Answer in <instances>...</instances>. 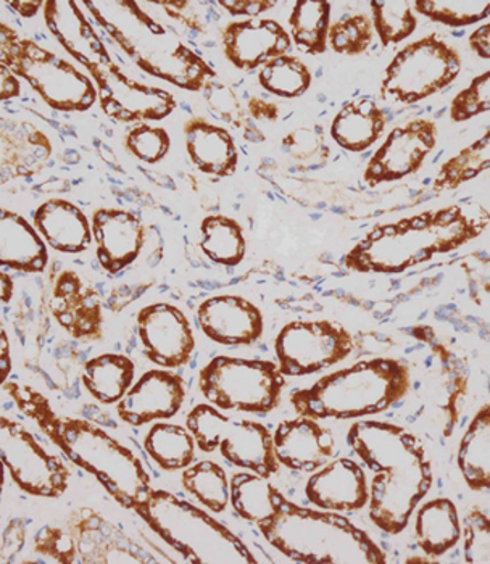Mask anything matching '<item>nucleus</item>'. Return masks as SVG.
Returning <instances> with one entry per match:
<instances>
[{
	"label": "nucleus",
	"mask_w": 490,
	"mask_h": 564,
	"mask_svg": "<svg viewBox=\"0 0 490 564\" xmlns=\"http://www.w3.org/2000/svg\"><path fill=\"white\" fill-rule=\"evenodd\" d=\"M184 399L186 384L179 375L170 369H149L117 403V413L130 426H145L154 421L172 420Z\"/></svg>",
	"instance_id": "obj_17"
},
{
	"label": "nucleus",
	"mask_w": 490,
	"mask_h": 564,
	"mask_svg": "<svg viewBox=\"0 0 490 564\" xmlns=\"http://www.w3.org/2000/svg\"><path fill=\"white\" fill-rule=\"evenodd\" d=\"M138 336L142 354L151 364L163 369H176L189 364L196 350L193 326L178 306L152 304L139 310Z\"/></svg>",
	"instance_id": "obj_16"
},
{
	"label": "nucleus",
	"mask_w": 490,
	"mask_h": 564,
	"mask_svg": "<svg viewBox=\"0 0 490 564\" xmlns=\"http://www.w3.org/2000/svg\"><path fill=\"white\" fill-rule=\"evenodd\" d=\"M490 109V72L476 76L467 89L454 97L448 110L451 123H465Z\"/></svg>",
	"instance_id": "obj_46"
},
{
	"label": "nucleus",
	"mask_w": 490,
	"mask_h": 564,
	"mask_svg": "<svg viewBox=\"0 0 490 564\" xmlns=\"http://www.w3.org/2000/svg\"><path fill=\"white\" fill-rule=\"evenodd\" d=\"M490 166V131L482 138L461 149L457 155L443 163L434 177L433 193L443 194L458 189L479 174L488 172Z\"/></svg>",
	"instance_id": "obj_37"
},
{
	"label": "nucleus",
	"mask_w": 490,
	"mask_h": 564,
	"mask_svg": "<svg viewBox=\"0 0 490 564\" xmlns=\"http://www.w3.org/2000/svg\"><path fill=\"white\" fill-rule=\"evenodd\" d=\"M200 249L214 263L235 268L246 257L247 243L242 226L226 215H208L200 223Z\"/></svg>",
	"instance_id": "obj_36"
},
{
	"label": "nucleus",
	"mask_w": 490,
	"mask_h": 564,
	"mask_svg": "<svg viewBox=\"0 0 490 564\" xmlns=\"http://www.w3.org/2000/svg\"><path fill=\"white\" fill-rule=\"evenodd\" d=\"M353 346L352 334L329 319L291 322L277 334L274 354L284 376L304 378L346 360Z\"/></svg>",
	"instance_id": "obj_14"
},
{
	"label": "nucleus",
	"mask_w": 490,
	"mask_h": 564,
	"mask_svg": "<svg viewBox=\"0 0 490 564\" xmlns=\"http://www.w3.org/2000/svg\"><path fill=\"white\" fill-rule=\"evenodd\" d=\"M124 149L141 162L155 165L168 155L172 138L163 128L151 123L134 124L124 135Z\"/></svg>",
	"instance_id": "obj_45"
},
{
	"label": "nucleus",
	"mask_w": 490,
	"mask_h": 564,
	"mask_svg": "<svg viewBox=\"0 0 490 564\" xmlns=\"http://www.w3.org/2000/svg\"><path fill=\"white\" fill-rule=\"evenodd\" d=\"M221 44L229 64L242 72H252L287 55L292 41L290 33L276 20L249 19L226 24Z\"/></svg>",
	"instance_id": "obj_19"
},
{
	"label": "nucleus",
	"mask_w": 490,
	"mask_h": 564,
	"mask_svg": "<svg viewBox=\"0 0 490 564\" xmlns=\"http://www.w3.org/2000/svg\"><path fill=\"white\" fill-rule=\"evenodd\" d=\"M186 427L204 454L220 451L226 462L268 479L280 471L273 435L263 424L238 420L200 403L187 414Z\"/></svg>",
	"instance_id": "obj_11"
},
{
	"label": "nucleus",
	"mask_w": 490,
	"mask_h": 564,
	"mask_svg": "<svg viewBox=\"0 0 490 564\" xmlns=\"http://www.w3.org/2000/svg\"><path fill=\"white\" fill-rule=\"evenodd\" d=\"M184 141L190 162L200 173L214 177L232 176L238 170L239 152L231 132L207 118L193 117L184 123Z\"/></svg>",
	"instance_id": "obj_25"
},
{
	"label": "nucleus",
	"mask_w": 490,
	"mask_h": 564,
	"mask_svg": "<svg viewBox=\"0 0 490 564\" xmlns=\"http://www.w3.org/2000/svg\"><path fill=\"white\" fill-rule=\"evenodd\" d=\"M10 369H12V358H10L9 336H7L6 327L0 333V384L9 381Z\"/></svg>",
	"instance_id": "obj_53"
},
{
	"label": "nucleus",
	"mask_w": 490,
	"mask_h": 564,
	"mask_svg": "<svg viewBox=\"0 0 490 564\" xmlns=\"http://www.w3.org/2000/svg\"><path fill=\"white\" fill-rule=\"evenodd\" d=\"M2 389L20 412L34 421L73 465L99 480L118 505L134 511L148 499L151 476L141 459L107 431L89 421L54 412L51 402L31 386L7 381Z\"/></svg>",
	"instance_id": "obj_2"
},
{
	"label": "nucleus",
	"mask_w": 490,
	"mask_h": 564,
	"mask_svg": "<svg viewBox=\"0 0 490 564\" xmlns=\"http://www.w3.org/2000/svg\"><path fill=\"white\" fill-rule=\"evenodd\" d=\"M286 376L268 360L215 357L200 369L202 395L215 409L224 412L265 414L281 402Z\"/></svg>",
	"instance_id": "obj_10"
},
{
	"label": "nucleus",
	"mask_w": 490,
	"mask_h": 564,
	"mask_svg": "<svg viewBox=\"0 0 490 564\" xmlns=\"http://www.w3.org/2000/svg\"><path fill=\"white\" fill-rule=\"evenodd\" d=\"M218 6L224 7L232 17H244V20L259 19V15L276 7L271 0H220Z\"/></svg>",
	"instance_id": "obj_49"
},
{
	"label": "nucleus",
	"mask_w": 490,
	"mask_h": 564,
	"mask_svg": "<svg viewBox=\"0 0 490 564\" xmlns=\"http://www.w3.org/2000/svg\"><path fill=\"white\" fill-rule=\"evenodd\" d=\"M52 142L30 121L7 120L0 123V177L9 183L41 173L52 156Z\"/></svg>",
	"instance_id": "obj_24"
},
{
	"label": "nucleus",
	"mask_w": 490,
	"mask_h": 564,
	"mask_svg": "<svg viewBox=\"0 0 490 564\" xmlns=\"http://www.w3.org/2000/svg\"><path fill=\"white\" fill-rule=\"evenodd\" d=\"M135 365L127 355L102 354L86 361L83 384L102 405H117L133 388Z\"/></svg>",
	"instance_id": "obj_32"
},
{
	"label": "nucleus",
	"mask_w": 490,
	"mask_h": 564,
	"mask_svg": "<svg viewBox=\"0 0 490 564\" xmlns=\"http://www.w3.org/2000/svg\"><path fill=\"white\" fill-rule=\"evenodd\" d=\"M305 496L319 510L353 513L363 510L370 500L367 475L357 462L336 458L312 473Z\"/></svg>",
	"instance_id": "obj_21"
},
{
	"label": "nucleus",
	"mask_w": 490,
	"mask_h": 564,
	"mask_svg": "<svg viewBox=\"0 0 490 564\" xmlns=\"http://www.w3.org/2000/svg\"><path fill=\"white\" fill-rule=\"evenodd\" d=\"M142 521L187 563L257 564L235 532L190 501L163 489H152L134 510Z\"/></svg>",
	"instance_id": "obj_8"
},
{
	"label": "nucleus",
	"mask_w": 490,
	"mask_h": 564,
	"mask_svg": "<svg viewBox=\"0 0 490 564\" xmlns=\"http://www.w3.org/2000/svg\"><path fill=\"white\" fill-rule=\"evenodd\" d=\"M436 144L437 127L434 121L418 118L395 127L367 163L364 183L377 187L418 173Z\"/></svg>",
	"instance_id": "obj_15"
},
{
	"label": "nucleus",
	"mask_w": 490,
	"mask_h": 564,
	"mask_svg": "<svg viewBox=\"0 0 490 564\" xmlns=\"http://www.w3.org/2000/svg\"><path fill=\"white\" fill-rule=\"evenodd\" d=\"M347 444L377 473L368 500L370 520L385 534H401L434 482L423 442L399 424L361 420L347 433Z\"/></svg>",
	"instance_id": "obj_1"
},
{
	"label": "nucleus",
	"mask_w": 490,
	"mask_h": 564,
	"mask_svg": "<svg viewBox=\"0 0 490 564\" xmlns=\"http://www.w3.org/2000/svg\"><path fill=\"white\" fill-rule=\"evenodd\" d=\"M22 94L19 76L13 75L6 65H0V100L9 102Z\"/></svg>",
	"instance_id": "obj_51"
},
{
	"label": "nucleus",
	"mask_w": 490,
	"mask_h": 564,
	"mask_svg": "<svg viewBox=\"0 0 490 564\" xmlns=\"http://www.w3.org/2000/svg\"><path fill=\"white\" fill-rule=\"evenodd\" d=\"M458 469L469 489H490V405L475 414L458 447Z\"/></svg>",
	"instance_id": "obj_33"
},
{
	"label": "nucleus",
	"mask_w": 490,
	"mask_h": 564,
	"mask_svg": "<svg viewBox=\"0 0 490 564\" xmlns=\"http://www.w3.org/2000/svg\"><path fill=\"white\" fill-rule=\"evenodd\" d=\"M44 3L45 2H41V0H36V2H31V0H26V2H24V0H15V2H12V0H9L7 6L15 10L23 19H33V17L40 13V10H44Z\"/></svg>",
	"instance_id": "obj_54"
},
{
	"label": "nucleus",
	"mask_w": 490,
	"mask_h": 564,
	"mask_svg": "<svg viewBox=\"0 0 490 564\" xmlns=\"http://www.w3.org/2000/svg\"><path fill=\"white\" fill-rule=\"evenodd\" d=\"M13 291H15V285H13L12 276L6 270L0 271V299H2L3 305L12 301Z\"/></svg>",
	"instance_id": "obj_55"
},
{
	"label": "nucleus",
	"mask_w": 490,
	"mask_h": 564,
	"mask_svg": "<svg viewBox=\"0 0 490 564\" xmlns=\"http://www.w3.org/2000/svg\"><path fill=\"white\" fill-rule=\"evenodd\" d=\"M273 447L277 463L298 473H315L336 455L335 435L307 416L283 421L274 431Z\"/></svg>",
	"instance_id": "obj_23"
},
{
	"label": "nucleus",
	"mask_w": 490,
	"mask_h": 564,
	"mask_svg": "<svg viewBox=\"0 0 490 564\" xmlns=\"http://www.w3.org/2000/svg\"><path fill=\"white\" fill-rule=\"evenodd\" d=\"M461 72V57L437 34L405 45L388 65L382 78L384 102L413 106L446 89Z\"/></svg>",
	"instance_id": "obj_12"
},
{
	"label": "nucleus",
	"mask_w": 490,
	"mask_h": 564,
	"mask_svg": "<svg viewBox=\"0 0 490 564\" xmlns=\"http://www.w3.org/2000/svg\"><path fill=\"white\" fill-rule=\"evenodd\" d=\"M469 47L475 52L478 57H481L482 61H489L490 58V24L484 23L478 28V30L472 31L471 36H469Z\"/></svg>",
	"instance_id": "obj_52"
},
{
	"label": "nucleus",
	"mask_w": 490,
	"mask_h": 564,
	"mask_svg": "<svg viewBox=\"0 0 490 564\" xmlns=\"http://www.w3.org/2000/svg\"><path fill=\"white\" fill-rule=\"evenodd\" d=\"M465 538V562L468 564H490V520L481 508L469 510L461 528Z\"/></svg>",
	"instance_id": "obj_47"
},
{
	"label": "nucleus",
	"mask_w": 490,
	"mask_h": 564,
	"mask_svg": "<svg viewBox=\"0 0 490 564\" xmlns=\"http://www.w3.org/2000/svg\"><path fill=\"white\" fill-rule=\"evenodd\" d=\"M186 492L200 501L211 513H224L229 505V479L218 463L202 459L183 469L181 475Z\"/></svg>",
	"instance_id": "obj_38"
},
{
	"label": "nucleus",
	"mask_w": 490,
	"mask_h": 564,
	"mask_svg": "<svg viewBox=\"0 0 490 564\" xmlns=\"http://www.w3.org/2000/svg\"><path fill=\"white\" fill-rule=\"evenodd\" d=\"M281 149L287 159L301 170H319L329 160L325 130L319 124L295 128L281 139Z\"/></svg>",
	"instance_id": "obj_43"
},
{
	"label": "nucleus",
	"mask_w": 490,
	"mask_h": 564,
	"mask_svg": "<svg viewBox=\"0 0 490 564\" xmlns=\"http://www.w3.org/2000/svg\"><path fill=\"white\" fill-rule=\"evenodd\" d=\"M373 15L374 34L384 47L395 45L412 36L418 26L413 2L409 0H388V2H370Z\"/></svg>",
	"instance_id": "obj_42"
},
{
	"label": "nucleus",
	"mask_w": 490,
	"mask_h": 564,
	"mask_svg": "<svg viewBox=\"0 0 490 564\" xmlns=\"http://www.w3.org/2000/svg\"><path fill=\"white\" fill-rule=\"evenodd\" d=\"M416 543L424 555L440 558L461 541L457 505L446 497L423 503L415 520Z\"/></svg>",
	"instance_id": "obj_30"
},
{
	"label": "nucleus",
	"mask_w": 490,
	"mask_h": 564,
	"mask_svg": "<svg viewBox=\"0 0 490 564\" xmlns=\"http://www.w3.org/2000/svg\"><path fill=\"white\" fill-rule=\"evenodd\" d=\"M384 110L373 99L361 97L342 107L331 123V138L344 151L361 153L373 148L385 130Z\"/></svg>",
	"instance_id": "obj_29"
},
{
	"label": "nucleus",
	"mask_w": 490,
	"mask_h": 564,
	"mask_svg": "<svg viewBox=\"0 0 490 564\" xmlns=\"http://www.w3.org/2000/svg\"><path fill=\"white\" fill-rule=\"evenodd\" d=\"M271 546L297 563L385 564V553L352 521L335 511L286 500L273 520L259 524Z\"/></svg>",
	"instance_id": "obj_7"
},
{
	"label": "nucleus",
	"mask_w": 490,
	"mask_h": 564,
	"mask_svg": "<svg viewBox=\"0 0 490 564\" xmlns=\"http://www.w3.org/2000/svg\"><path fill=\"white\" fill-rule=\"evenodd\" d=\"M0 65L24 79L51 109L88 111L99 100L92 79L30 37L0 23Z\"/></svg>",
	"instance_id": "obj_9"
},
{
	"label": "nucleus",
	"mask_w": 490,
	"mask_h": 564,
	"mask_svg": "<svg viewBox=\"0 0 490 564\" xmlns=\"http://www.w3.org/2000/svg\"><path fill=\"white\" fill-rule=\"evenodd\" d=\"M34 552L43 556L44 562L75 564L79 563L78 545L72 532L54 525H44L34 538Z\"/></svg>",
	"instance_id": "obj_48"
},
{
	"label": "nucleus",
	"mask_w": 490,
	"mask_h": 564,
	"mask_svg": "<svg viewBox=\"0 0 490 564\" xmlns=\"http://www.w3.org/2000/svg\"><path fill=\"white\" fill-rule=\"evenodd\" d=\"M412 386V372L395 358H371L323 376L291 395L298 416L312 420H363L388 412Z\"/></svg>",
	"instance_id": "obj_6"
},
{
	"label": "nucleus",
	"mask_w": 490,
	"mask_h": 564,
	"mask_svg": "<svg viewBox=\"0 0 490 564\" xmlns=\"http://www.w3.org/2000/svg\"><path fill=\"white\" fill-rule=\"evenodd\" d=\"M196 438L187 427L156 423L144 438V451L163 471H183L196 459Z\"/></svg>",
	"instance_id": "obj_35"
},
{
	"label": "nucleus",
	"mask_w": 490,
	"mask_h": 564,
	"mask_svg": "<svg viewBox=\"0 0 490 564\" xmlns=\"http://www.w3.org/2000/svg\"><path fill=\"white\" fill-rule=\"evenodd\" d=\"M484 208L478 214L461 205L422 212L395 223L374 226L344 257L347 270L363 274H399L436 256L467 246L488 229Z\"/></svg>",
	"instance_id": "obj_4"
},
{
	"label": "nucleus",
	"mask_w": 490,
	"mask_h": 564,
	"mask_svg": "<svg viewBox=\"0 0 490 564\" xmlns=\"http://www.w3.org/2000/svg\"><path fill=\"white\" fill-rule=\"evenodd\" d=\"M290 36L298 51L308 55L325 54L331 28V2L328 0H298L290 20Z\"/></svg>",
	"instance_id": "obj_34"
},
{
	"label": "nucleus",
	"mask_w": 490,
	"mask_h": 564,
	"mask_svg": "<svg viewBox=\"0 0 490 564\" xmlns=\"http://www.w3.org/2000/svg\"><path fill=\"white\" fill-rule=\"evenodd\" d=\"M100 28L142 72L179 89L199 93L217 78L211 68L172 26L145 10L144 2H83Z\"/></svg>",
	"instance_id": "obj_5"
},
{
	"label": "nucleus",
	"mask_w": 490,
	"mask_h": 564,
	"mask_svg": "<svg viewBox=\"0 0 490 564\" xmlns=\"http://www.w3.org/2000/svg\"><path fill=\"white\" fill-rule=\"evenodd\" d=\"M43 13L48 31L92 79L100 109L107 117L118 123H152L165 120L176 110L178 104L172 93L138 82L124 72L79 3L47 0Z\"/></svg>",
	"instance_id": "obj_3"
},
{
	"label": "nucleus",
	"mask_w": 490,
	"mask_h": 564,
	"mask_svg": "<svg viewBox=\"0 0 490 564\" xmlns=\"http://www.w3.org/2000/svg\"><path fill=\"white\" fill-rule=\"evenodd\" d=\"M48 263L47 243L34 225L17 212H0V267L20 273H43Z\"/></svg>",
	"instance_id": "obj_27"
},
{
	"label": "nucleus",
	"mask_w": 490,
	"mask_h": 564,
	"mask_svg": "<svg viewBox=\"0 0 490 564\" xmlns=\"http://www.w3.org/2000/svg\"><path fill=\"white\" fill-rule=\"evenodd\" d=\"M247 113L252 120L266 121V123H274L280 118V109L276 104L257 96L250 97L247 102Z\"/></svg>",
	"instance_id": "obj_50"
},
{
	"label": "nucleus",
	"mask_w": 490,
	"mask_h": 564,
	"mask_svg": "<svg viewBox=\"0 0 490 564\" xmlns=\"http://www.w3.org/2000/svg\"><path fill=\"white\" fill-rule=\"evenodd\" d=\"M202 96L210 113L218 120L231 124L236 130L242 131L247 141H265V135L255 127L231 86L226 85L221 79L211 78L210 82L205 83Z\"/></svg>",
	"instance_id": "obj_40"
},
{
	"label": "nucleus",
	"mask_w": 490,
	"mask_h": 564,
	"mask_svg": "<svg viewBox=\"0 0 490 564\" xmlns=\"http://www.w3.org/2000/svg\"><path fill=\"white\" fill-rule=\"evenodd\" d=\"M413 10L444 26L467 28L489 19L490 0H418Z\"/></svg>",
	"instance_id": "obj_41"
},
{
	"label": "nucleus",
	"mask_w": 490,
	"mask_h": 564,
	"mask_svg": "<svg viewBox=\"0 0 490 564\" xmlns=\"http://www.w3.org/2000/svg\"><path fill=\"white\" fill-rule=\"evenodd\" d=\"M202 333L225 347L252 346L262 339L265 319L262 310L241 295H215L197 308Z\"/></svg>",
	"instance_id": "obj_18"
},
{
	"label": "nucleus",
	"mask_w": 490,
	"mask_h": 564,
	"mask_svg": "<svg viewBox=\"0 0 490 564\" xmlns=\"http://www.w3.org/2000/svg\"><path fill=\"white\" fill-rule=\"evenodd\" d=\"M311 68L294 55H283L263 65L259 72V85L281 99H297L311 89Z\"/></svg>",
	"instance_id": "obj_39"
},
{
	"label": "nucleus",
	"mask_w": 490,
	"mask_h": 564,
	"mask_svg": "<svg viewBox=\"0 0 490 564\" xmlns=\"http://www.w3.org/2000/svg\"><path fill=\"white\" fill-rule=\"evenodd\" d=\"M45 243L61 253H83L92 243V226L78 205L65 198H48L33 217Z\"/></svg>",
	"instance_id": "obj_26"
},
{
	"label": "nucleus",
	"mask_w": 490,
	"mask_h": 564,
	"mask_svg": "<svg viewBox=\"0 0 490 564\" xmlns=\"http://www.w3.org/2000/svg\"><path fill=\"white\" fill-rule=\"evenodd\" d=\"M90 226L97 260L107 273H121L141 256L145 242V226L131 212L99 208L94 212Z\"/></svg>",
	"instance_id": "obj_22"
},
{
	"label": "nucleus",
	"mask_w": 490,
	"mask_h": 564,
	"mask_svg": "<svg viewBox=\"0 0 490 564\" xmlns=\"http://www.w3.org/2000/svg\"><path fill=\"white\" fill-rule=\"evenodd\" d=\"M374 40V28L371 19L360 13V15H350L339 20L329 28L328 47H331L336 54L356 55L368 51Z\"/></svg>",
	"instance_id": "obj_44"
},
{
	"label": "nucleus",
	"mask_w": 490,
	"mask_h": 564,
	"mask_svg": "<svg viewBox=\"0 0 490 564\" xmlns=\"http://www.w3.org/2000/svg\"><path fill=\"white\" fill-rule=\"evenodd\" d=\"M0 455L10 478L28 496L58 499L69 486V469L48 454L19 421L0 417Z\"/></svg>",
	"instance_id": "obj_13"
},
{
	"label": "nucleus",
	"mask_w": 490,
	"mask_h": 564,
	"mask_svg": "<svg viewBox=\"0 0 490 564\" xmlns=\"http://www.w3.org/2000/svg\"><path fill=\"white\" fill-rule=\"evenodd\" d=\"M286 497L257 473H236L229 480V503L242 520L262 524L280 513Z\"/></svg>",
	"instance_id": "obj_31"
},
{
	"label": "nucleus",
	"mask_w": 490,
	"mask_h": 564,
	"mask_svg": "<svg viewBox=\"0 0 490 564\" xmlns=\"http://www.w3.org/2000/svg\"><path fill=\"white\" fill-rule=\"evenodd\" d=\"M51 312L73 339L96 343L104 337V308L96 289L76 271L64 270L52 289Z\"/></svg>",
	"instance_id": "obj_20"
},
{
	"label": "nucleus",
	"mask_w": 490,
	"mask_h": 564,
	"mask_svg": "<svg viewBox=\"0 0 490 564\" xmlns=\"http://www.w3.org/2000/svg\"><path fill=\"white\" fill-rule=\"evenodd\" d=\"M68 531L78 545L79 563H139L133 552L123 545L113 525L99 517L96 511L83 508L68 520Z\"/></svg>",
	"instance_id": "obj_28"
}]
</instances>
